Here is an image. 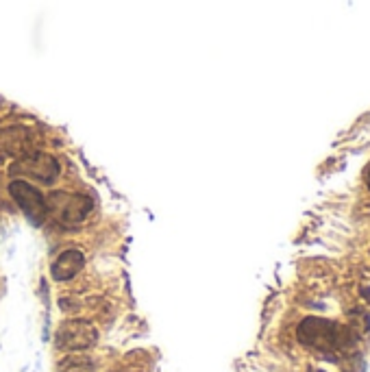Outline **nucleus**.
Segmentation results:
<instances>
[{"mask_svg":"<svg viewBox=\"0 0 370 372\" xmlns=\"http://www.w3.org/2000/svg\"><path fill=\"white\" fill-rule=\"evenodd\" d=\"M366 183H368V188H370V168H368V172H366Z\"/></svg>","mask_w":370,"mask_h":372,"instance_id":"8","label":"nucleus"},{"mask_svg":"<svg viewBox=\"0 0 370 372\" xmlns=\"http://www.w3.org/2000/svg\"><path fill=\"white\" fill-rule=\"evenodd\" d=\"M360 294L364 296V301H368V303H370V285H366V288H362V290H360Z\"/></svg>","mask_w":370,"mask_h":372,"instance_id":"7","label":"nucleus"},{"mask_svg":"<svg viewBox=\"0 0 370 372\" xmlns=\"http://www.w3.org/2000/svg\"><path fill=\"white\" fill-rule=\"evenodd\" d=\"M96 342V329L85 320H68L57 331V346L61 351H83Z\"/></svg>","mask_w":370,"mask_h":372,"instance_id":"2","label":"nucleus"},{"mask_svg":"<svg viewBox=\"0 0 370 372\" xmlns=\"http://www.w3.org/2000/svg\"><path fill=\"white\" fill-rule=\"evenodd\" d=\"M296 336H299V342L303 346L323 355L329 362H338V364L344 357L355 353V344H357V338L347 327H342L333 320L314 318V316L301 322Z\"/></svg>","mask_w":370,"mask_h":372,"instance_id":"1","label":"nucleus"},{"mask_svg":"<svg viewBox=\"0 0 370 372\" xmlns=\"http://www.w3.org/2000/svg\"><path fill=\"white\" fill-rule=\"evenodd\" d=\"M340 368H342V372H364V359L357 355V353H353V355H349V357H344L342 362H340Z\"/></svg>","mask_w":370,"mask_h":372,"instance_id":"6","label":"nucleus"},{"mask_svg":"<svg viewBox=\"0 0 370 372\" xmlns=\"http://www.w3.org/2000/svg\"><path fill=\"white\" fill-rule=\"evenodd\" d=\"M57 372H92V364L85 359H68L59 366Z\"/></svg>","mask_w":370,"mask_h":372,"instance_id":"5","label":"nucleus"},{"mask_svg":"<svg viewBox=\"0 0 370 372\" xmlns=\"http://www.w3.org/2000/svg\"><path fill=\"white\" fill-rule=\"evenodd\" d=\"M11 194H14L18 205L24 209V214L37 222H42V218L46 216V203H44L42 194L37 192L31 183H27V181L11 183Z\"/></svg>","mask_w":370,"mask_h":372,"instance_id":"3","label":"nucleus"},{"mask_svg":"<svg viewBox=\"0 0 370 372\" xmlns=\"http://www.w3.org/2000/svg\"><path fill=\"white\" fill-rule=\"evenodd\" d=\"M83 268V255L79 251H66L59 255V259L53 266V277L57 281H68Z\"/></svg>","mask_w":370,"mask_h":372,"instance_id":"4","label":"nucleus"},{"mask_svg":"<svg viewBox=\"0 0 370 372\" xmlns=\"http://www.w3.org/2000/svg\"><path fill=\"white\" fill-rule=\"evenodd\" d=\"M316 372H325V370H316Z\"/></svg>","mask_w":370,"mask_h":372,"instance_id":"9","label":"nucleus"}]
</instances>
